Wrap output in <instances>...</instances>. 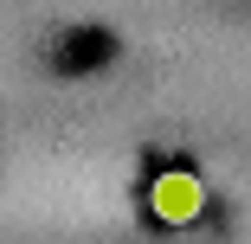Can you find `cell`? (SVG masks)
Instances as JSON below:
<instances>
[{"mask_svg":"<svg viewBox=\"0 0 251 244\" xmlns=\"http://www.w3.org/2000/svg\"><path fill=\"white\" fill-rule=\"evenodd\" d=\"M148 212H155L161 225H193L200 212H206V186H200V174L161 167L155 180H148Z\"/></svg>","mask_w":251,"mask_h":244,"instance_id":"6da1fadb","label":"cell"}]
</instances>
